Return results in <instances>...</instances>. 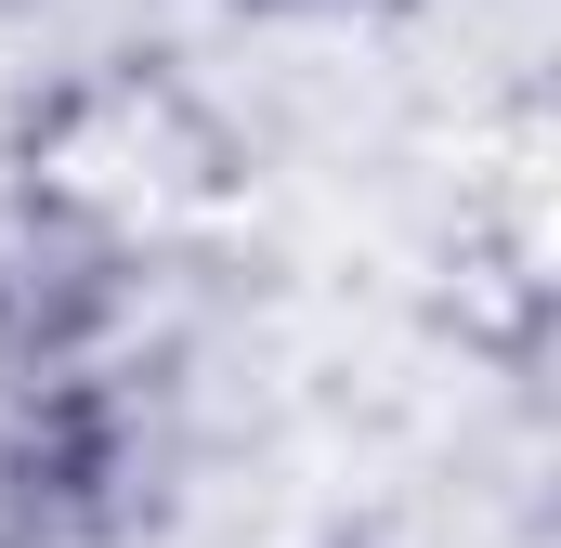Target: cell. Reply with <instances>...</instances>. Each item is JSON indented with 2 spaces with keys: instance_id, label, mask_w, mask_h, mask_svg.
Listing matches in <instances>:
<instances>
[{
  "instance_id": "obj_3",
  "label": "cell",
  "mask_w": 561,
  "mask_h": 548,
  "mask_svg": "<svg viewBox=\"0 0 561 548\" xmlns=\"http://www.w3.org/2000/svg\"><path fill=\"white\" fill-rule=\"evenodd\" d=\"M313 548H405V536H379V523H327Z\"/></svg>"
},
{
  "instance_id": "obj_2",
  "label": "cell",
  "mask_w": 561,
  "mask_h": 548,
  "mask_svg": "<svg viewBox=\"0 0 561 548\" xmlns=\"http://www.w3.org/2000/svg\"><path fill=\"white\" fill-rule=\"evenodd\" d=\"M13 170H39V183H79V196H105V209H157V196H183V183H222V132L170 92V79H144V66H92V79H66L26 144H13Z\"/></svg>"
},
{
  "instance_id": "obj_4",
  "label": "cell",
  "mask_w": 561,
  "mask_h": 548,
  "mask_svg": "<svg viewBox=\"0 0 561 548\" xmlns=\"http://www.w3.org/2000/svg\"><path fill=\"white\" fill-rule=\"evenodd\" d=\"M13 13H39V0H0V26H13Z\"/></svg>"
},
{
  "instance_id": "obj_1",
  "label": "cell",
  "mask_w": 561,
  "mask_h": 548,
  "mask_svg": "<svg viewBox=\"0 0 561 548\" xmlns=\"http://www.w3.org/2000/svg\"><path fill=\"white\" fill-rule=\"evenodd\" d=\"M144 313V222L13 170L0 183V379H53L118 353V327Z\"/></svg>"
}]
</instances>
